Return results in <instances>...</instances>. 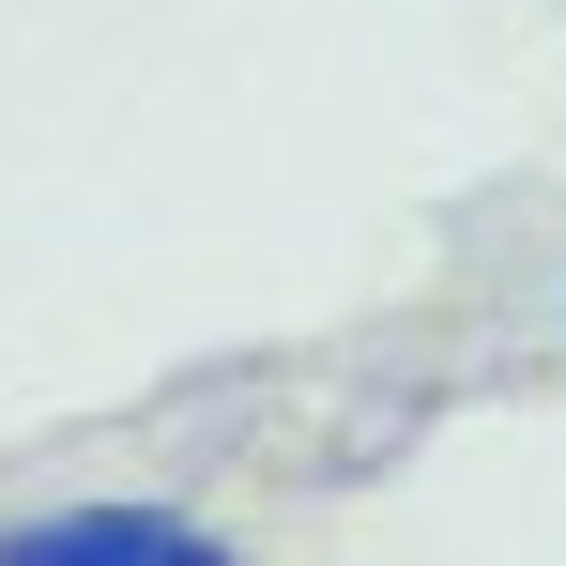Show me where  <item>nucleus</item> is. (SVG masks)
I'll list each match as a JSON object with an SVG mask.
<instances>
[{
  "mask_svg": "<svg viewBox=\"0 0 566 566\" xmlns=\"http://www.w3.org/2000/svg\"><path fill=\"white\" fill-rule=\"evenodd\" d=\"M0 566H245L214 521H185V505H123V490H93V505H31V521H0Z\"/></svg>",
  "mask_w": 566,
  "mask_h": 566,
  "instance_id": "f257e3e1",
  "label": "nucleus"
}]
</instances>
